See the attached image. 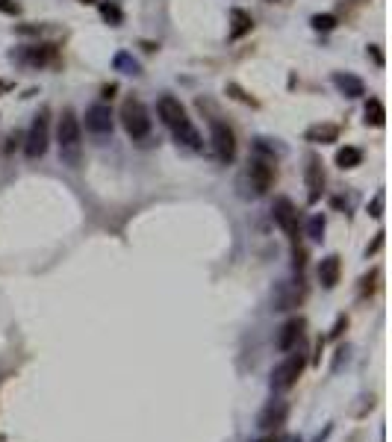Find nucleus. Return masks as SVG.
<instances>
[{"mask_svg":"<svg viewBox=\"0 0 392 442\" xmlns=\"http://www.w3.org/2000/svg\"><path fill=\"white\" fill-rule=\"evenodd\" d=\"M156 113H159L163 124L171 130V136H174L177 142H183L186 147H192V151H201V147H204V139H201L198 127L192 124L186 106H183L177 97L163 95V97H159V104H156Z\"/></svg>","mask_w":392,"mask_h":442,"instance_id":"obj_1","label":"nucleus"},{"mask_svg":"<svg viewBox=\"0 0 392 442\" xmlns=\"http://www.w3.org/2000/svg\"><path fill=\"white\" fill-rule=\"evenodd\" d=\"M56 145H59V159L68 168H80L83 163V133H80V118L74 109H63L56 124Z\"/></svg>","mask_w":392,"mask_h":442,"instance_id":"obj_2","label":"nucleus"},{"mask_svg":"<svg viewBox=\"0 0 392 442\" xmlns=\"http://www.w3.org/2000/svg\"><path fill=\"white\" fill-rule=\"evenodd\" d=\"M121 124H124L127 130V136L133 142H148L151 136V113H148V106H145L139 97H127L124 104H121Z\"/></svg>","mask_w":392,"mask_h":442,"instance_id":"obj_3","label":"nucleus"},{"mask_svg":"<svg viewBox=\"0 0 392 442\" xmlns=\"http://www.w3.org/2000/svg\"><path fill=\"white\" fill-rule=\"evenodd\" d=\"M277 177V171L275 165L268 163V159L263 156H254L248 168H245V174H242V186H245V195H251V198H260V195H266L268 189H272V183Z\"/></svg>","mask_w":392,"mask_h":442,"instance_id":"obj_4","label":"nucleus"},{"mask_svg":"<svg viewBox=\"0 0 392 442\" xmlns=\"http://www.w3.org/2000/svg\"><path fill=\"white\" fill-rule=\"evenodd\" d=\"M47 142H51V109H42V113L33 118L27 136H24V154L30 159H39L47 151Z\"/></svg>","mask_w":392,"mask_h":442,"instance_id":"obj_5","label":"nucleus"},{"mask_svg":"<svg viewBox=\"0 0 392 442\" xmlns=\"http://www.w3.org/2000/svg\"><path fill=\"white\" fill-rule=\"evenodd\" d=\"M210 145H213V154L222 165H230L236 156V136L224 121H210Z\"/></svg>","mask_w":392,"mask_h":442,"instance_id":"obj_6","label":"nucleus"},{"mask_svg":"<svg viewBox=\"0 0 392 442\" xmlns=\"http://www.w3.org/2000/svg\"><path fill=\"white\" fill-rule=\"evenodd\" d=\"M304 366H307V357H304L301 351H295V354H289V357L280 363L275 372H272V386L277 389V392H284V389H292L298 384V377L304 375Z\"/></svg>","mask_w":392,"mask_h":442,"instance_id":"obj_7","label":"nucleus"},{"mask_svg":"<svg viewBox=\"0 0 392 442\" xmlns=\"http://www.w3.org/2000/svg\"><path fill=\"white\" fill-rule=\"evenodd\" d=\"M272 215H275V224L295 242L298 239V210H295V204H292L289 198H277L275 206H272Z\"/></svg>","mask_w":392,"mask_h":442,"instance_id":"obj_8","label":"nucleus"},{"mask_svg":"<svg viewBox=\"0 0 392 442\" xmlns=\"http://www.w3.org/2000/svg\"><path fill=\"white\" fill-rule=\"evenodd\" d=\"M85 130L95 136H113V109L106 104H92L85 109Z\"/></svg>","mask_w":392,"mask_h":442,"instance_id":"obj_9","label":"nucleus"},{"mask_svg":"<svg viewBox=\"0 0 392 442\" xmlns=\"http://www.w3.org/2000/svg\"><path fill=\"white\" fill-rule=\"evenodd\" d=\"M304 180H307V201L316 204L325 192V171H322V159L310 156L307 159V171H304Z\"/></svg>","mask_w":392,"mask_h":442,"instance_id":"obj_10","label":"nucleus"},{"mask_svg":"<svg viewBox=\"0 0 392 442\" xmlns=\"http://www.w3.org/2000/svg\"><path fill=\"white\" fill-rule=\"evenodd\" d=\"M304 139L310 145H330L339 139V124H330V121H318V124H310Z\"/></svg>","mask_w":392,"mask_h":442,"instance_id":"obj_11","label":"nucleus"},{"mask_svg":"<svg viewBox=\"0 0 392 442\" xmlns=\"http://www.w3.org/2000/svg\"><path fill=\"white\" fill-rule=\"evenodd\" d=\"M339 277H342V260H339L336 254L325 256V260L318 263V280H322V286L325 289H334L339 284Z\"/></svg>","mask_w":392,"mask_h":442,"instance_id":"obj_12","label":"nucleus"},{"mask_svg":"<svg viewBox=\"0 0 392 442\" xmlns=\"http://www.w3.org/2000/svg\"><path fill=\"white\" fill-rule=\"evenodd\" d=\"M334 85L339 89V95H345V97H363L366 95V83L360 80V77H354V74H348V71H336L334 74Z\"/></svg>","mask_w":392,"mask_h":442,"instance_id":"obj_13","label":"nucleus"},{"mask_svg":"<svg viewBox=\"0 0 392 442\" xmlns=\"http://www.w3.org/2000/svg\"><path fill=\"white\" fill-rule=\"evenodd\" d=\"M254 30V18H251V12H245V9H239V6H234L230 9V30H227V35L230 39H242V35H248Z\"/></svg>","mask_w":392,"mask_h":442,"instance_id":"obj_14","label":"nucleus"},{"mask_svg":"<svg viewBox=\"0 0 392 442\" xmlns=\"http://www.w3.org/2000/svg\"><path fill=\"white\" fill-rule=\"evenodd\" d=\"M304 327H307V322H304L301 316L298 318H289V322L284 325V330H280V336H277V348L280 351H292V345L301 339Z\"/></svg>","mask_w":392,"mask_h":442,"instance_id":"obj_15","label":"nucleus"},{"mask_svg":"<svg viewBox=\"0 0 392 442\" xmlns=\"http://www.w3.org/2000/svg\"><path fill=\"white\" fill-rule=\"evenodd\" d=\"M54 56H56V44H30L21 54V59L30 65H47V63H54Z\"/></svg>","mask_w":392,"mask_h":442,"instance_id":"obj_16","label":"nucleus"},{"mask_svg":"<svg viewBox=\"0 0 392 442\" xmlns=\"http://www.w3.org/2000/svg\"><path fill=\"white\" fill-rule=\"evenodd\" d=\"M286 413H289V407L284 401H272L268 407L260 413V425L266 427V431H272V427H280L286 422Z\"/></svg>","mask_w":392,"mask_h":442,"instance_id":"obj_17","label":"nucleus"},{"mask_svg":"<svg viewBox=\"0 0 392 442\" xmlns=\"http://www.w3.org/2000/svg\"><path fill=\"white\" fill-rule=\"evenodd\" d=\"M113 68L121 71V74H127V77H139V74H142L139 59L133 56L130 51H118V54L113 56Z\"/></svg>","mask_w":392,"mask_h":442,"instance_id":"obj_18","label":"nucleus"},{"mask_svg":"<svg viewBox=\"0 0 392 442\" xmlns=\"http://www.w3.org/2000/svg\"><path fill=\"white\" fill-rule=\"evenodd\" d=\"M366 124H372V127H384L386 124V106L384 101H377V97H369L366 101Z\"/></svg>","mask_w":392,"mask_h":442,"instance_id":"obj_19","label":"nucleus"},{"mask_svg":"<svg viewBox=\"0 0 392 442\" xmlns=\"http://www.w3.org/2000/svg\"><path fill=\"white\" fill-rule=\"evenodd\" d=\"M334 159H336V165L342 171H345V168H357L363 163V151H360V147H354V145H345V147H339Z\"/></svg>","mask_w":392,"mask_h":442,"instance_id":"obj_20","label":"nucleus"},{"mask_svg":"<svg viewBox=\"0 0 392 442\" xmlns=\"http://www.w3.org/2000/svg\"><path fill=\"white\" fill-rule=\"evenodd\" d=\"M97 12H101V18L109 24V27H121V24H124V12H121L113 0H101V3H97Z\"/></svg>","mask_w":392,"mask_h":442,"instance_id":"obj_21","label":"nucleus"},{"mask_svg":"<svg viewBox=\"0 0 392 442\" xmlns=\"http://www.w3.org/2000/svg\"><path fill=\"white\" fill-rule=\"evenodd\" d=\"M224 92H227L230 97H234V101L245 104V106H260V101H256L254 95H248V92H245L239 83H227V85H224Z\"/></svg>","mask_w":392,"mask_h":442,"instance_id":"obj_22","label":"nucleus"},{"mask_svg":"<svg viewBox=\"0 0 392 442\" xmlns=\"http://www.w3.org/2000/svg\"><path fill=\"white\" fill-rule=\"evenodd\" d=\"M307 236H310L313 242H322V239H325V215H313V218H310Z\"/></svg>","mask_w":392,"mask_h":442,"instance_id":"obj_23","label":"nucleus"},{"mask_svg":"<svg viewBox=\"0 0 392 442\" xmlns=\"http://www.w3.org/2000/svg\"><path fill=\"white\" fill-rule=\"evenodd\" d=\"M313 27H316V30H322V33H330V30L336 27V18H334V15H327V12H325V15H313Z\"/></svg>","mask_w":392,"mask_h":442,"instance_id":"obj_24","label":"nucleus"},{"mask_svg":"<svg viewBox=\"0 0 392 442\" xmlns=\"http://www.w3.org/2000/svg\"><path fill=\"white\" fill-rule=\"evenodd\" d=\"M369 215L372 218H381L384 215V192H377L375 198L369 201Z\"/></svg>","mask_w":392,"mask_h":442,"instance_id":"obj_25","label":"nucleus"},{"mask_svg":"<svg viewBox=\"0 0 392 442\" xmlns=\"http://www.w3.org/2000/svg\"><path fill=\"white\" fill-rule=\"evenodd\" d=\"M366 54L375 59V65H377V68H384V65H386V56H384V51H381V44H369V47H366Z\"/></svg>","mask_w":392,"mask_h":442,"instance_id":"obj_26","label":"nucleus"},{"mask_svg":"<svg viewBox=\"0 0 392 442\" xmlns=\"http://www.w3.org/2000/svg\"><path fill=\"white\" fill-rule=\"evenodd\" d=\"M21 6L15 3V0H0V15H18Z\"/></svg>","mask_w":392,"mask_h":442,"instance_id":"obj_27","label":"nucleus"},{"mask_svg":"<svg viewBox=\"0 0 392 442\" xmlns=\"http://www.w3.org/2000/svg\"><path fill=\"white\" fill-rule=\"evenodd\" d=\"M384 236H386V233H384V230H381V233H377V236H375V242L369 245V248H366V256H372V254H375L377 248H381V245H384Z\"/></svg>","mask_w":392,"mask_h":442,"instance_id":"obj_28","label":"nucleus"},{"mask_svg":"<svg viewBox=\"0 0 392 442\" xmlns=\"http://www.w3.org/2000/svg\"><path fill=\"white\" fill-rule=\"evenodd\" d=\"M12 89V83H6V80H0V95H3V92H9Z\"/></svg>","mask_w":392,"mask_h":442,"instance_id":"obj_29","label":"nucleus"},{"mask_svg":"<svg viewBox=\"0 0 392 442\" xmlns=\"http://www.w3.org/2000/svg\"><path fill=\"white\" fill-rule=\"evenodd\" d=\"M80 3H95V0H80Z\"/></svg>","mask_w":392,"mask_h":442,"instance_id":"obj_30","label":"nucleus"},{"mask_svg":"<svg viewBox=\"0 0 392 442\" xmlns=\"http://www.w3.org/2000/svg\"><path fill=\"white\" fill-rule=\"evenodd\" d=\"M272 3H275V0H272ZM277 3H284V0H277Z\"/></svg>","mask_w":392,"mask_h":442,"instance_id":"obj_31","label":"nucleus"}]
</instances>
